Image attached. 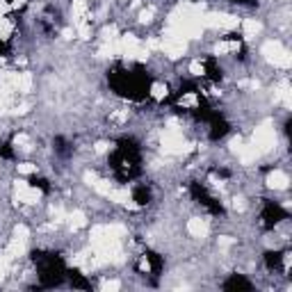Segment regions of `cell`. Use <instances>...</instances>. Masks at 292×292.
<instances>
[{
    "mask_svg": "<svg viewBox=\"0 0 292 292\" xmlns=\"http://www.w3.org/2000/svg\"><path fill=\"white\" fill-rule=\"evenodd\" d=\"M7 269H10V256H7V251H5V253H0V281L5 278Z\"/></svg>",
    "mask_w": 292,
    "mask_h": 292,
    "instance_id": "7402d4cb",
    "label": "cell"
},
{
    "mask_svg": "<svg viewBox=\"0 0 292 292\" xmlns=\"http://www.w3.org/2000/svg\"><path fill=\"white\" fill-rule=\"evenodd\" d=\"M151 16H153V10H144L142 14H139V21H142V23H149Z\"/></svg>",
    "mask_w": 292,
    "mask_h": 292,
    "instance_id": "4dcf8cb0",
    "label": "cell"
},
{
    "mask_svg": "<svg viewBox=\"0 0 292 292\" xmlns=\"http://www.w3.org/2000/svg\"><path fill=\"white\" fill-rule=\"evenodd\" d=\"M267 185L272 189H285L287 185H290V178H287L285 171H272L267 176Z\"/></svg>",
    "mask_w": 292,
    "mask_h": 292,
    "instance_id": "52a82bcc",
    "label": "cell"
},
{
    "mask_svg": "<svg viewBox=\"0 0 292 292\" xmlns=\"http://www.w3.org/2000/svg\"><path fill=\"white\" fill-rule=\"evenodd\" d=\"M16 169H19V173H23V176H30V173L37 171V164H32V162H21Z\"/></svg>",
    "mask_w": 292,
    "mask_h": 292,
    "instance_id": "603a6c76",
    "label": "cell"
},
{
    "mask_svg": "<svg viewBox=\"0 0 292 292\" xmlns=\"http://www.w3.org/2000/svg\"><path fill=\"white\" fill-rule=\"evenodd\" d=\"M112 119H114V121H124V119H126V112H114V114H112Z\"/></svg>",
    "mask_w": 292,
    "mask_h": 292,
    "instance_id": "836d02e7",
    "label": "cell"
},
{
    "mask_svg": "<svg viewBox=\"0 0 292 292\" xmlns=\"http://www.w3.org/2000/svg\"><path fill=\"white\" fill-rule=\"evenodd\" d=\"M242 146H244V142H242V139H240V137H235V139H233V142H231V151H235V153H238V151L242 149Z\"/></svg>",
    "mask_w": 292,
    "mask_h": 292,
    "instance_id": "f546056e",
    "label": "cell"
},
{
    "mask_svg": "<svg viewBox=\"0 0 292 292\" xmlns=\"http://www.w3.org/2000/svg\"><path fill=\"white\" fill-rule=\"evenodd\" d=\"M105 199H110V201H114V203H124V206H128V203H130V194L126 192V189H114L112 187Z\"/></svg>",
    "mask_w": 292,
    "mask_h": 292,
    "instance_id": "5bb4252c",
    "label": "cell"
},
{
    "mask_svg": "<svg viewBox=\"0 0 292 292\" xmlns=\"http://www.w3.org/2000/svg\"><path fill=\"white\" fill-rule=\"evenodd\" d=\"M117 35H119V32H117V28H114V25H110V28H105V30H103V41H105V44H112V41L119 39Z\"/></svg>",
    "mask_w": 292,
    "mask_h": 292,
    "instance_id": "44dd1931",
    "label": "cell"
},
{
    "mask_svg": "<svg viewBox=\"0 0 292 292\" xmlns=\"http://www.w3.org/2000/svg\"><path fill=\"white\" fill-rule=\"evenodd\" d=\"M14 144H16V146H21V149H23V151H30V149H32L30 137H28V135H23V133H21V135H16V137H14Z\"/></svg>",
    "mask_w": 292,
    "mask_h": 292,
    "instance_id": "ffe728a7",
    "label": "cell"
},
{
    "mask_svg": "<svg viewBox=\"0 0 292 292\" xmlns=\"http://www.w3.org/2000/svg\"><path fill=\"white\" fill-rule=\"evenodd\" d=\"M233 208L235 210H242L244 206H242V199H233Z\"/></svg>",
    "mask_w": 292,
    "mask_h": 292,
    "instance_id": "e575fe53",
    "label": "cell"
},
{
    "mask_svg": "<svg viewBox=\"0 0 292 292\" xmlns=\"http://www.w3.org/2000/svg\"><path fill=\"white\" fill-rule=\"evenodd\" d=\"M167 94H169V89H167V84L164 82H155L153 87H151V96H153L155 101H164Z\"/></svg>",
    "mask_w": 292,
    "mask_h": 292,
    "instance_id": "ac0fdd59",
    "label": "cell"
},
{
    "mask_svg": "<svg viewBox=\"0 0 292 292\" xmlns=\"http://www.w3.org/2000/svg\"><path fill=\"white\" fill-rule=\"evenodd\" d=\"M25 249H28V240H21V238H12L10 247H7V256L10 258H19L25 253Z\"/></svg>",
    "mask_w": 292,
    "mask_h": 292,
    "instance_id": "8fae6325",
    "label": "cell"
},
{
    "mask_svg": "<svg viewBox=\"0 0 292 292\" xmlns=\"http://www.w3.org/2000/svg\"><path fill=\"white\" fill-rule=\"evenodd\" d=\"M233 244H235V240H233V238H228V235L219 238V247H222V249H228V247H233Z\"/></svg>",
    "mask_w": 292,
    "mask_h": 292,
    "instance_id": "83f0119b",
    "label": "cell"
},
{
    "mask_svg": "<svg viewBox=\"0 0 292 292\" xmlns=\"http://www.w3.org/2000/svg\"><path fill=\"white\" fill-rule=\"evenodd\" d=\"M139 269H142V272H149V269H151V265H149V260H146V258L139 262Z\"/></svg>",
    "mask_w": 292,
    "mask_h": 292,
    "instance_id": "d6a6232c",
    "label": "cell"
},
{
    "mask_svg": "<svg viewBox=\"0 0 292 292\" xmlns=\"http://www.w3.org/2000/svg\"><path fill=\"white\" fill-rule=\"evenodd\" d=\"M12 91H14V89L5 87V84H0V112H5V110L10 108V103H12Z\"/></svg>",
    "mask_w": 292,
    "mask_h": 292,
    "instance_id": "2e32d148",
    "label": "cell"
},
{
    "mask_svg": "<svg viewBox=\"0 0 292 292\" xmlns=\"http://www.w3.org/2000/svg\"><path fill=\"white\" fill-rule=\"evenodd\" d=\"M160 144H162V151L169 153V155H180V153H187V151L194 149L192 144H185L183 135H180L176 128L164 130L162 137H160Z\"/></svg>",
    "mask_w": 292,
    "mask_h": 292,
    "instance_id": "6da1fadb",
    "label": "cell"
},
{
    "mask_svg": "<svg viewBox=\"0 0 292 292\" xmlns=\"http://www.w3.org/2000/svg\"><path fill=\"white\" fill-rule=\"evenodd\" d=\"M87 0H73V5H71V10H73V21L75 23H80V21H84V16H87Z\"/></svg>",
    "mask_w": 292,
    "mask_h": 292,
    "instance_id": "4fadbf2b",
    "label": "cell"
},
{
    "mask_svg": "<svg viewBox=\"0 0 292 292\" xmlns=\"http://www.w3.org/2000/svg\"><path fill=\"white\" fill-rule=\"evenodd\" d=\"M28 235H30V231L25 226H16V231H14V238H21V240H28Z\"/></svg>",
    "mask_w": 292,
    "mask_h": 292,
    "instance_id": "d4e9b609",
    "label": "cell"
},
{
    "mask_svg": "<svg viewBox=\"0 0 292 292\" xmlns=\"http://www.w3.org/2000/svg\"><path fill=\"white\" fill-rule=\"evenodd\" d=\"M160 48H162L169 57H180V55L185 53V48H187V44H185V39L178 35V32L171 30L167 35V39L160 41Z\"/></svg>",
    "mask_w": 292,
    "mask_h": 292,
    "instance_id": "277c9868",
    "label": "cell"
},
{
    "mask_svg": "<svg viewBox=\"0 0 292 292\" xmlns=\"http://www.w3.org/2000/svg\"><path fill=\"white\" fill-rule=\"evenodd\" d=\"M96 180H99V176H96L94 171H84V183H87V185H91V187H94Z\"/></svg>",
    "mask_w": 292,
    "mask_h": 292,
    "instance_id": "484cf974",
    "label": "cell"
},
{
    "mask_svg": "<svg viewBox=\"0 0 292 292\" xmlns=\"http://www.w3.org/2000/svg\"><path fill=\"white\" fill-rule=\"evenodd\" d=\"M14 192H16V199L23 203H28V206H32V203H37L41 199V192L37 187H32V185H28L25 180H16L14 183Z\"/></svg>",
    "mask_w": 292,
    "mask_h": 292,
    "instance_id": "5b68a950",
    "label": "cell"
},
{
    "mask_svg": "<svg viewBox=\"0 0 292 292\" xmlns=\"http://www.w3.org/2000/svg\"><path fill=\"white\" fill-rule=\"evenodd\" d=\"M189 73L192 75H203V64L199 60H194L192 64H189Z\"/></svg>",
    "mask_w": 292,
    "mask_h": 292,
    "instance_id": "cb8c5ba5",
    "label": "cell"
},
{
    "mask_svg": "<svg viewBox=\"0 0 292 292\" xmlns=\"http://www.w3.org/2000/svg\"><path fill=\"white\" fill-rule=\"evenodd\" d=\"M119 287H121V283H119V281H105V283H103V290H105V292H110V290H119Z\"/></svg>",
    "mask_w": 292,
    "mask_h": 292,
    "instance_id": "4316f807",
    "label": "cell"
},
{
    "mask_svg": "<svg viewBox=\"0 0 292 292\" xmlns=\"http://www.w3.org/2000/svg\"><path fill=\"white\" fill-rule=\"evenodd\" d=\"M28 110H30V105H28V103H21V105H16V108L12 110V114H25Z\"/></svg>",
    "mask_w": 292,
    "mask_h": 292,
    "instance_id": "f1b7e54d",
    "label": "cell"
},
{
    "mask_svg": "<svg viewBox=\"0 0 292 292\" xmlns=\"http://www.w3.org/2000/svg\"><path fill=\"white\" fill-rule=\"evenodd\" d=\"M94 151H96V153H105V151H108V144H105V142H99V144L94 146Z\"/></svg>",
    "mask_w": 292,
    "mask_h": 292,
    "instance_id": "1f68e13d",
    "label": "cell"
},
{
    "mask_svg": "<svg viewBox=\"0 0 292 292\" xmlns=\"http://www.w3.org/2000/svg\"><path fill=\"white\" fill-rule=\"evenodd\" d=\"M238 155H240V162H242V164H251V162H256V160L260 158V153L253 149L251 144H249V146H242V149L238 151Z\"/></svg>",
    "mask_w": 292,
    "mask_h": 292,
    "instance_id": "7c38bea8",
    "label": "cell"
},
{
    "mask_svg": "<svg viewBox=\"0 0 292 292\" xmlns=\"http://www.w3.org/2000/svg\"><path fill=\"white\" fill-rule=\"evenodd\" d=\"M274 144H276V133L269 124H260L256 130H253V137H251V146L258 151V153H267L272 149Z\"/></svg>",
    "mask_w": 292,
    "mask_h": 292,
    "instance_id": "3957f363",
    "label": "cell"
},
{
    "mask_svg": "<svg viewBox=\"0 0 292 292\" xmlns=\"http://www.w3.org/2000/svg\"><path fill=\"white\" fill-rule=\"evenodd\" d=\"M197 103H199V96L192 94V91L180 96V105H183V108H197Z\"/></svg>",
    "mask_w": 292,
    "mask_h": 292,
    "instance_id": "d6986e66",
    "label": "cell"
},
{
    "mask_svg": "<svg viewBox=\"0 0 292 292\" xmlns=\"http://www.w3.org/2000/svg\"><path fill=\"white\" fill-rule=\"evenodd\" d=\"M187 231H189V235H194V238H206V235H208V231H210V226H208V222H206V219L192 217L187 222Z\"/></svg>",
    "mask_w": 292,
    "mask_h": 292,
    "instance_id": "8992f818",
    "label": "cell"
},
{
    "mask_svg": "<svg viewBox=\"0 0 292 292\" xmlns=\"http://www.w3.org/2000/svg\"><path fill=\"white\" fill-rule=\"evenodd\" d=\"M274 101H276V103H283V105H290L292 91H290V84H287V80H283L276 89H274Z\"/></svg>",
    "mask_w": 292,
    "mask_h": 292,
    "instance_id": "ba28073f",
    "label": "cell"
},
{
    "mask_svg": "<svg viewBox=\"0 0 292 292\" xmlns=\"http://www.w3.org/2000/svg\"><path fill=\"white\" fill-rule=\"evenodd\" d=\"M14 89H16V91H21V94H28V91L32 89V75L28 73V71H21V73L16 75Z\"/></svg>",
    "mask_w": 292,
    "mask_h": 292,
    "instance_id": "30bf717a",
    "label": "cell"
},
{
    "mask_svg": "<svg viewBox=\"0 0 292 292\" xmlns=\"http://www.w3.org/2000/svg\"><path fill=\"white\" fill-rule=\"evenodd\" d=\"M69 224L73 228H82V226H87V215L82 213V210H73V213L69 215Z\"/></svg>",
    "mask_w": 292,
    "mask_h": 292,
    "instance_id": "9a60e30c",
    "label": "cell"
},
{
    "mask_svg": "<svg viewBox=\"0 0 292 292\" xmlns=\"http://www.w3.org/2000/svg\"><path fill=\"white\" fill-rule=\"evenodd\" d=\"M240 23H242V32L247 39H253V37L260 35V30H262L260 21H256V19H244V21H240Z\"/></svg>",
    "mask_w": 292,
    "mask_h": 292,
    "instance_id": "9c48e42d",
    "label": "cell"
},
{
    "mask_svg": "<svg viewBox=\"0 0 292 292\" xmlns=\"http://www.w3.org/2000/svg\"><path fill=\"white\" fill-rule=\"evenodd\" d=\"M262 55H265V60L269 64L278 66V69H290V64H292L290 50L283 48L278 41H267V44L262 46Z\"/></svg>",
    "mask_w": 292,
    "mask_h": 292,
    "instance_id": "7a4b0ae2",
    "label": "cell"
},
{
    "mask_svg": "<svg viewBox=\"0 0 292 292\" xmlns=\"http://www.w3.org/2000/svg\"><path fill=\"white\" fill-rule=\"evenodd\" d=\"M238 48H240L238 41H219V44L215 46V53H217V55H226V53H231V50H238Z\"/></svg>",
    "mask_w": 292,
    "mask_h": 292,
    "instance_id": "e0dca14e",
    "label": "cell"
}]
</instances>
